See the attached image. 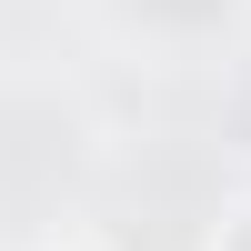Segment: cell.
Listing matches in <instances>:
<instances>
[{
	"label": "cell",
	"instance_id": "obj_1",
	"mask_svg": "<svg viewBox=\"0 0 251 251\" xmlns=\"http://www.w3.org/2000/svg\"><path fill=\"white\" fill-rule=\"evenodd\" d=\"M211 251H251V201H241V211H221V231H211Z\"/></svg>",
	"mask_w": 251,
	"mask_h": 251
}]
</instances>
